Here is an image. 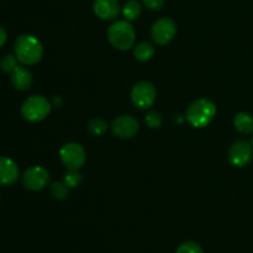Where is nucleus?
<instances>
[{
  "label": "nucleus",
  "mask_w": 253,
  "mask_h": 253,
  "mask_svg": "<svg viewBox=\"0 0 253 253\" xmlns=\"http://www.w3.org/2000/svg\"><path fill=\"white\" fill-rule=\"evenodd\" d=\"M43 47L39 39L32 35H21L15 42V57L25 66L36 64L41 61Z\"/></svg>",
  "instance_id": "f257e3e1"
},
{
  "label": "nucleus",
  "mask_w": 253,
  "mask_h": 253,
  "mask_svg": "<svg viewBox=\"0 0 253 253\" xmlns=\"http://www.w3.org/2000/svg\"><path fill=\"white\" fill-rule=\"evenodd\" d=\"M108 39L115 48L127 51L135 43V30L128 20H119L109 27Z\"/></svg>",
  "instance_id": "f03ea898"
},
{
  "label": "nucleus",
  "mask_w": 253,
  "mask_h": 253,
  "mask_svg": "<svg viewBox=\"0 0 253 253\" xmlns=\"http://www.w3.org/2000/svg\"><path fill=\"white\" fill-rule=\"evenodd\" d=\"M216 115V106L209 99L194 101L187 110V120L194 127H205Z\"/></svg>",
  "instance_id": "7ed1b4c3"
},
{
  "label": "nucleus",
  "mask_w": 253,
  "mask_h": 253,
  "mask_svg": "<svg viewBox=\"0 0 253 253\" xmlns=\"http://www.w3.org/2000/svg\"><path fill=\"white\" fill-rule=\"evenodd\" d=\"M51 111V104L44 96L32 95L24 101L21 106V115L30 123H39L46 119Z\"/></svg>",
  "instance_id": "20e7f679"
},
{
  "label": "nucleus",
  "mask_w": 253,
  "mask_h": 253,
  "mask_svg": "<svg viewBox=\"0 0 253 253\" xmlns=\"http://www.w3.org/2000/svg\"><path fill=\"white\" fill-rule=\"evenodd\" d=\"M59 157L62 163L71 170H78L85 163V150L79 143H66L59 151Z\"/></svg>",
  "instance_id": "39448f33"
},
{
  "label": "nucleus",
  "mask_w": 253,
  "mask_h": 253,
  "mask_svg": "<svg viewBox=\"0 0 253 253\" xmlns=\"http://www.w3.org/2000/svg\"><path fill=\"white\" fill-rule=\"evenodd\" d=\"M156 88L150 82H140L131 90V100L138 109H148L155 104Z\"/></svg>",
  "instance_id": "423d86ee"
},
{
  "label": "nucleus",
  "mask_w": 253,
  "mask_h": 253,
  "mask_svg": "<svg viewBox=\"0 0 253 253\" xmlns=\"http://www.w3.org/2000/svg\"><path fill=\"white\" fill-rule=\"evenodd\" d=\"M21 182L26 189L32 190V192H39L48 184L49 174L46 168L40 167V166H32L25 170Z\"/></svg>",
  "instance_id": "0eeeda50"
},
{
  "label": "nucleus",
  "mask_w": 253,
  "mask_h": 253,
  "mask_svg": "<svg viewBox=\"0 0 253 253\" xmlns=\"http://www.w3.org/2000/svg\"><path fill=\"white\" fill-rule=\"evenodd\" d=\"M177 34V25L169 17H162L153 24L151 37L157 44H167L174 39Z\"/></svg>",
  "instance_id": "6e6552de"
},
{
  "label": "nucleus",
  "mask_w": 253,
  "mask_h": 253,
  "mask_svg": "<svg viewBox=\"0 0 253 253\" xmlns=\"http://www.w3.org/2000/svg\"><path fill=\"white\" fill-rule=\"evenodd\" d=\"M253 157V147L245 140H239L232 143L229 150V160L236 167H244L251 162Z\"/></svg>",
  "instance_id": "1a4fd4ad"
},
{
  "label": "nucleus",
  "mask_w": 253,
  "mask_h": 253,
  "mask_svg": "<svg viewBox=\"0 0 253 253\" xmlns=\"http://www.w3.org/2000/svg\"><path fill=\"white\" fill-rule=\"evenodd\" d=\"M140 125L133 116L123 115L116 118L111 124V131L116 137L131 138L137 133Z\"/></svg>",
  "instance_id": "9d476101"
},
{
  "label": "nucleus",
  "mask_w": 253,
  "mask_h": 253,
  "mask_svg": "<svg viewBox=\"0 0 253 253\" xmlns=\"http://www.w3.org/2000/svg\"><path fill=\"white\" fill-rule=\"evenodd\" d=\"M93 9L101 20H114L120 12V4L118 0H95Z\"/></svg>",
  "instance_id": "9b49d317"
},
{
  "label": "nucleus",
  "mask_w": 253,
  "mask_h": 253,
  "mask_svg": "<svg viewBox=\"0 0 253 253\" xmlns=\"http://www.w3.org/2000/svg\"><path fill=\"white\" fill-rule=\"evenodd\" d=\"M19 179L16 163L7 157H0V185H11Z\"/></svg>",
  "instance_id": "f8f14e48"
},
{
  "label": "nucleus",
  "mask_w": 253,
  "mask_h": 253,
  "mask_svg": "<svg viewBox=\"0 0 253 253\" xmlns=\"http://www.w3.org/2000/svg\"><path fill=\"white\" fill-rule=\"evenodd\" d=\"M11 84L19 90H27L32 85V74L25 67H16L11 72Z\"/></svg>",
  "instance_id": "ddd939ff"
},
{
  "label": "nucleus",
  "mask_w": 253,
  "mask_h": 253,
  "mask_svg": "<svg viewBox=\"0 0 253 253\" xmlns=\"http://www.w3.org/2000/svg\"><path fill=\"white\" fill-rule=\"evenodd\" d=\"M155 54V47L147 41L140 42L135 46L133 48V56L136 57V59L140 62H147L150 61L151 58Z\"/></svg>",
  "instance_id": "4468645a"
},
{
  "label": "nucleus",
  "mask_w": 253,
  "mask_h": 253,
  "mask_svg": "<svg viewBox=\"0 0 253 253\" xmlns=\"http://www.w3.org/2000/svg\"><path fill=\"white\" fill-rule=\"evenodd\" d=\"M234 125L242 133H251L253 131V118L247 113H239L235 116Z\"/></svg>",
  "instance_id": "2eb2a0df"
},
{
  "label": "nucleus",
  "mask_w": 253,
  "mask_h": 253,
  "mask_svg": "<svg viewBox=\"0 0 253 253\" xmlns=\"http://www.w3.org/2000/svg\"><path fill=\"white\" fill-rule=\"evenodd\" d=\"M141 11H142V6H141V4L137 0H128L123 7L124 16L128 21H132V20L137 19L141 15Z\"/></svg>",
  "instance_id": "dca6fc26"
},
{
  "label": "nucleus",
  "mask_w": 253,
  "mask_h": 253,
  "mask_svg": "<svg viewBox=\"0 0 253 253\" xmlns=\"http://www.w3.org/2000/svg\"><path fill=\"white\" fill-rule=\"evenodd\" d=\"M51 194L58 200L66 199L69 195V187L64 182H54L51 185Z\"/></svg>",
  "instance_id": "f3484780"
},
{
  "label": "nucleus",
  "mask_w": 253,
  "mask_h": 253,
  "mask_svg": "<svg viewBox=\"0 0 253 253\" xmlns=\"http://www.w3.org/2000/svg\"><path fill=\"white\" fill-rule=\"evenodd\" d=\"M88 130L91 135L100 136L108 130V124L104 120H101V119H94V120H91L90 123H89Z\"/></svg>",
  "instance_id": "a211bd4d"
},
{
  "label": "nucleus",
  "mask_w": 253,
  "mask_h": 253,
  "mask_svg": "<svg viewBox=\"0 0 253 253\" xmlns=\"http://www.w3.org/2000/svg\"><path fill=\"white\" fill-rule=\"evenodd\" d=\"M82 180H83V177H82V174L78 170L69 169V172H67L66 174H64V183H66L69 188L78 187L82 183Z\"/></svg>",
  "instance_id": "6ab92c4d"
},
{
  "label": "nucleus",
  "mask_w": 253,
  "mask_h": 253,
  "mask_svg": "<svg viewBox=\"0 0 253 253\" xmlns=\"http://www.w3.org/2000/svg\"><path fill=\"white\" fill-rule=\"evenodd\" d=\"M175 253H204V251L197 242L187 241L178 247Z\"/></svg>",
  "instance_id": "aec40b11"
},
{
  "label": "nucleus",
  "mask_w": 253,
  "mask_h": 253,
  "mask_svg": "<svg viewBox=\"0 0 253 253\" xmlns=\"http://www.w3.org/2000/svg\"><path fill=\"white\" fill-rule=\"evenodd\" d=\"M17 62L19 61H17L16 57H14L12 54H7L0 61V67L4 72H14L16 67H19Z\"/></svg>",
  "instance_id": "412c9836"
},
{
  "label": "nucleus",
  "mask_w": 253,
  "mask_h": 253,
  "mask_svg": "<svg viewBox=\"0 0 253 253\" xmlns=\"http://www.w3.org/2000/svg\"><path fill=\"white\" fill-rule=\"evenodd\" d=\"M146 124H147L148 127L156 128L160 127L161 124H162V116L157 113V111H151L146 116Z\"/></svg>",
  "instance_id": "4be33fe9"
},
{
  "label": "nucleus",
  "mask_w": 253,
  "mask_h": 253,
  "mask_svg": "<svg viewBox=\"0 0 253 253\" xmlns=\"http://www.w3.org/2000/svg\"><path fill=\"white\" fill-rule=\"evenodd\" d=\"M142 2L147 9L153 11H158L165 6V0H142Z\"/></svg>",
  "instance_id": "5701e85b"
},
{
  "label": "nucleus",
  "mask_w": 253,
  "mask_h": 253,
  "mask_svg": "<svg viewBox=\"0 0 253 253\" xmlns=\"http://www.w3.org/2000/svg\"><path fill=\"white\" fill-rule=\"evenodd\" d=\"M5 42H6V32H5V30L0 26V47H1Z\"/></svg>",
  "instance_id": "b1692460"
},
{
  "label": "nucleus",
  "mask_w": 253,
  "mask_h": 253,
  "mask_svg": "<svg viewBox=\"0 0 253 253\" xmlns=\"http://www.w3.org/2000/svg\"><path fill=\"white\" fill-rule=\"evenodd\" d=\"M251 145H252V147H253V137H252V143H251Z\"/></svg>",
  "instance_id": "393cba45"
}]
</instances>
